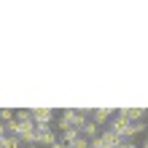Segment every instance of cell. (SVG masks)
<instances>
[{
	"label": "cell",
	"mask_w": 148,
	"mask_h": 148,
	"mask_svg": "<svg viewBox=\"0 0 148 148\" xmlns=\"http://www.w3.org/2000/svg\"><path fill=\"white\" fill-rule=\"evenodd\" d=\"M108 129H113V132H116L119 137H124V140H129V137H135V135H137L135 124H132L127 116H121V113H119L116 119H110V127H108Z\"/></svg>",
	"instance_id": "obj_1"
},
{
	"label": "cell",
	"mask_w": 148,
	"mask_h": 148,
	"mask_svg": "<svg viewBox=\"0 0 148 148\" xmlns=\"http://www.w3.org/2000/svg\"><path fill=\"white\" fill-rule=\"evenodd\" d=\"M32 121H35V129H49V127H54L57 113L51 108H38V110H32Z\"/></svg>",
	"instance_id": "obj_2"
},
{
	"label": "cell",
	"mask_w": 148,
	"mask_h": 148,
	"mask_svg": "<svg viewBox=\"0 0 148 148\" xmlns=\"http://www.w3.org/2000/svg\"><path fill=\"white\" fill-rule=\"evenodd\" d=\"M75 119H78V110H75V108H65L62 113H59V119L54 121V127L59 129V135L67 132V129H73V127H75Z\"/></svg>",
	"instance_id": "obj_3"
},
{
	"label": "cell",
	"mask_w": 148,
	"mask_h": 148,
	"mask_svg": "<svg viewBox=\"0 0 148 148\" xmlns=\"http://www.w3.org/2000/svg\"><path fill=\"white\" fill-rule=\"evenodd\" d=\"M57 140H59V135H57L51 127H49V129H35V145H49V148H51Z\"/></svg>",
	"instance_id": "obj_4"
},
{
	"label": "cell",
	"mask_w": 148,
	"mask_h": 148,
	"mask_svg": "<svg viewBox=\"0 0 148 148\" xmlns=\"http://www.w3.org/2000/svg\"><path fill=\"white\" fill-rule=\"evenodd\" d=\"M89 119L94 121V124H110V119H113V110L110 108H94V110H89Z\"/></svg>",
	"instance_id": "obj_5"
},
{
	"label": "cell",
	"mask_w": 148,
	"mask_h": 148,
	"mask_svg": "<svg viewBox=\"0 0 148 148\" xmlns=\"http://www.w3.org/2000/svg\"><path fill=\"white\" fill-rule=\"evenodd\" d=\"M100 140L105 143L108 148H119V145H121V140H124V137H119L116 132H113V129H102V132H100Z\"/></svg>",
	"instance_id": "obj_6"
},
{
	"label": "cell",
	"mask_w": 148,
	"mask_h": 148,
	"mask_svg": "<svg viewBox=\"0 0 148 148\" xmlns=\"http://www.w3.org/2000/svg\"><path fill=\"white\" fill-rule=\"evenodd\" d=\"M119 113H121V116H127L132 124H140V121L145 119V110H143V108H121Z\"/></svg>",
	"instance_id": "obj_7"
},
{
	"label": "cell",
	"mask_w": 148,
	"mask_h": 148,
	"mask_svg": "<svg viewBox=\"0 0 148 148\" xmlns=\"http://www.w3.org/2000/svg\"><path fill=\"white\" fill-rule=\"evenodd\" d=\"M81 135H84L86 140L92 143V140H97V137H100V127H97V124H94V121L89 119V121H86V124H84V129H81Z\"/></svg>",
	"instance_id": "obj_8"
},
{
	"label": "cell",
	"mask_w": 148,
	"mask_h": 148,
	"mask_svg": "<svg viewBox=\"0 0 148 148\" xmlns=\"http://www.w3.org/2000/svg\"><path fill=\"white\" fill-rule=\"evenodd\" d=\"M0 148H22V140L16 135H5V137H0Z\"/></svg>",
	"instance_id": "obj_9"
},
{
	"label": "cell",
	"mask_w": 148,
	"mask_h": 148,
	"mask_svg": "<svg viewBox=\"0 0 148 148\" xmlns=\"http://www.w3.org/2000/svg\"><path fill=\"white\" fill-rule=\"evenodd\" d=\"M78 137H81V132H78V129L73 127V129H67V132H62V135H59V140H62V143H67V145H70L73 140H78Z\"/></svg>",
	"instance_id": "obj_10"
},
{
	"label": "cell",
	"mask_w": 148,
	"mask_h": 148,
	"mask_svg": "<svg viewBox=\"0 0 148 148\" xmlns=\"http://www.w3.org/2000/svg\"><path fill=\"white\" fill-rule=\"evenodd\" d=\"M14 119H16V110H8V108L0 110V121H3V124H8V121H14Z\"/></svg>",
	"instance_id": "obj_11"
},
{
	"label": "cell",
	"mask_w": 148,
	"mask_h": 148,
	"mask_svg": "<svg viewBox=\"0 0 148 148\" xmlns=\"http://www.w3.org/2000/svg\"><path fill=\"white\" fill-rule=\"evenodd\" d=\"M67 148H89V140H86V137L81 135V137H78V140H73V143L67 145Z\"/></svg>",
	"instance_id": "obj_12"
},
{
	"label": "cell",
	"mask_w": 148,
	"mask_h": 148,
	"mask_svg": "<svg viewBox=\"0 0 148 148\" xmlns=\"http://www.w3.org/2000/svg\"><path fill=\"white\" fill-rule=\"evenodd\" d=\"M16 121H32V110H16Z\"/></svg>",
	"instance_id": "obj_13"
},
{
	"label": "cell",
	"mask_w": 148,
	"mask_h": 148,
	"mask_svg": "<svg viewBox=\"0 0 148 148\" xmlns=\"http://www.w3.org/2000/svg\"><path fill=\"white\" fill-rule=\"evenodd\" d=\"M119 148H137V145H135V143H129V140H121V145H119Z\"/></svg>",
	"instance_id": "obj_14"
},
{
	"label": "cell",
	"mask_w": 148,
	"mask_h": 148,
	"mask_svg": "<svg viewBox=\"0 0 148 148\" xmlns=\"http://www.w3.org/2000/svg\"><path fill=\"white\" fill-rule=\"evenodd\" d=\"M51 148H67V143H62V140H57V143L51 145Z\"/></svg>",
	"instance_id": "obj_15"
},
{
	"label": "cell",
	"mask_w": 148,
	"mask_h": 148,
	"mask_svg": "<svg viewBox=\"0 0 148 148\" xmlns=\"http://www.w3.org/2000/svg\"><path fill=\"white\" fill-rule=\"evenodd\" d=\"M0 137H5V124L0 121Z\"/></svg>",
	"instance_id": "obj_16"
},
{
	"label": "cell",
	"mask_w": 148,
	"mask_h": 148,
	"mask_svg": "<svg viewBox=\"0 0 148 148\" xmlns=\"http://www.w3.org/2000/svg\"><path fill=\"white\" fill-rule=\"evenodd\" d=\"M140 148H148V137H145V140H143V143H140Z\"/></svg>",
	"instance_id": "obj_17"
},
{
	"label": "cell",
	"mask_w": 148,
	"mask_h": 148,
	"mask_svg": "<svg viewBox=\"0 0 148 148\" xmlns=\"http://www.w3.org/2000/svg\"><path fill=\"white\" fill-rule=\"evenodd\" d=\"M145 137H148V129H145Z\"/></svg>",
	"instance_id": "obj_18"
},
{
	"label": "cell",
	"mask_w": 148,
	"mask_h": 148,
	"mask_svg": "<svg viewBox=\"0 0 148 148\" xmlns=\"http://www.w3.org/2000/svg\"><path fill=\"white\" fill-rule=\"evenodd\" d=\"M137 148H140V145H137Z\"/></svg>",
	"instance_id": "obj_19"
}]
</instances>
